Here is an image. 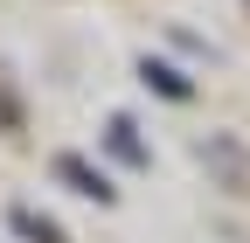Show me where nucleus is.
<instances>
[{
    "mask_svg": "<svg viewBox=\"0 0 250 243\" xmlns=\"http://www.w3.org/2000/svg\"><path fill=\"white\" fill-rule=\"evenodd\" d=\"M56 174H62V181H77V195H98V202L111 195V188H104V174H90L83 160H56Z\"/></svg>",
    "mask_w": 250,
    "mask_h": 243,
    "instance_id": "obj_1",
    "label": "nucleus"
}]
</instances>
